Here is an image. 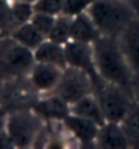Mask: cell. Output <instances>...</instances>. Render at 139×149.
<instances>
[{
	"mask_svg": "<svg viewBox=\"0 0 139 149\" xmlns=\"http://www.w3.org/2000/svg\"><path fill=\"white\" fill-rule=\"evenodd\" d=\"M97 74L109 82L130 89L132 68L121 49L117 37L101 36L93 42Z\"/></svg>",
	"mask_w": 139,
	"mask_h": 149,
	"instance_id": "1",
	"label": "cell"
},
{
	"mask_svg": "<svg viewBox=\"0 0 139 149\" xmlns=\"http://www.w3.org/2000/svg\"><path fill=\"white\" fill-rule=\"evenodd\" d=\"M102 36L119 37L136 18L139 11L128 0H94L87 10Z\"/></svg>",
	"mask_w": 139,
	"mask_h": 149,
	"instance_id": "2",
	"label": "cell"
},
{
	"mask_svg": "<svg viewBox=\"0 0 139 149\" xmlns=\"http://www.w3.org/2000/svg\"><path fill=\"white\" fill-rule=\"evenodd\" d=\"M93 95L98 101L106 122H121L130 108L135 104L128 88L109 82L95 75L91 78Z\"/></svg>",
	"mask_w": 139,
	"mask_h": 149,
	"instance_id": "3",
	"label": "cell"
},
{
	"mask_svg": "<svg viewBox=\"0 0 139 149\" xmlns=\"http://www.w3.org/2000/svg\"><path fill=\"white\" fill-rule=\"evenodd\" d=\"M44 119L34 109H18L7 116L6 131L17 148L34 146L37 137L44 129Z\"/></svg>",
	"mask_w": 139,
	"mask_h": 149,
	"instance_id": "4",
	"label": "cell"
},
{
	"mask_svg": "<svg viewBox=\"0 0 139 149\" xmlns=\"http://www.w3.org/2000/svg\"><path fill=\"white\" fill-rule=\"evenodd\" d=\"M36 63L34 54L26 47L18 44L12 37L0 42V77H22L29 74Z\"/></svg>",
	"mask_w": 139,
	"mask_h": 149,
	"instance_id": "5",
	"label": "cell"
},
{
	"mask_svg": "<svg viewBox=\"0 0 139 149\" xmlns=\"http://www.w3.org/2000/svg\"><path fill=\"white\" fill-rule=\"evenodd\" d=\"M52 93L57 95L71 105L86 95L93 93L91 77L78 68L67 66L59 81V85Z\"/></svg>",
	"mask_w": 139,
	"mask_h": 149,
	"instance_id": "6",
	"label": "cell"
},
{
	"mask_svg": "<svg viewBox=\"0 0 139 149\" xmlns=\"http://www.w3.org/2000/svg\"><path fill=\"white\" fill-rule=\"evenodd\" d=\"M64 49H66L67 66L86 72L91 78L98 75L97 68H95L93 44L70 40L68 42L64 44Z\"/></svg>",
	"mask_w": 139,
	"mask_h": 149,
	"instance_id": "7",
	"label": "cell"
},
{
	"mask_svg": "<svg viewBox=\"0 0 139 149\" xmlns=\"http://www.w3.org/2000/svg\"><path fill=\"white\" fill-rule=\"evenodd\" d=\"M62 125H63V130L82 146H89V145L95 146V140L100 130V126L95 122L70 113L62 120Z\"/></svg>",
	"mask_w": 139,
	"mask_h": 149,
	"instance_id": "8",
	"label": "cell"
},
{
	"mask_svg": "<svg viewBox=\"0 0 139 149\" xmlns=\"http://www.w3.org/2000/svg\"><path fill=\"white\" fill-rule=\"evenodd\" d=\"M64 68L48 63H38L36 62L29 72L30 84L41 95H48L56 89L59 81L63 75Z\"/></svg>",
	"mask_w": 139,
	"mask_h": 149,
	"instance_id": "9",
	"label": "cell"
},
{
	"mask_svg": "<svg viewBox=\"0 0 139 149\" xmlns=\"http://www.w3.org/2000/svg\"><path fill=\"white\" fill-rule=\"evenodd\" d=\"M33 109L40 115L45 122H62L64 118L68 116L70 111V104L66 103L62 97H59L55 93L44 95V97L37 100Z\"/></svg>",
	"mask_w": 139,
	"mask_h": 149,
	"instance_id": "10",
	"label": "cell"
},
{
	"mask_svg": "<svg viewBox=\"0 0 139 149\" xmlns=\"http://www.w3.org/2000/svg\"><path fill=\"white\" fill-rule=\"evenodd\" d=\"M95 146L105 149H124L130 146V141L120 122H105L100 126Z\"/></svg>",
	"mask_w": 139,
	"mask_h": 149,
	"instance_id": "11",
	"label": "cell"
},
{
	"mask_svg": "<svg viewBox=\"0 0 139 149\" xmlns=\"http://www.w3.org/2000/svg\"><path fill=\"white\" fill-rule=\"evenodd\" d=\"M132 71H139V18L117 37Z\"/></svg>",
	"mask_w": 139,
	"mask_h": 149,
	"instance_id": "12",
	"label": "cell"
},
{
	"mask_svg": "<svg viewBox=\"0 0 139 149\" xmlns=\"http://www.w3.org/2000/svg\"><path fill=\"white\" fill-rule=\"evenodd\" d=\"M33 54H34L36 62H38V63L53 64V66H57L62 68L67 67L64 44L46 38L37 49L33 51Z\"/></svg>",
	"mask_w": 139,
	"mask_h": 149,
	"instance_id": "13",
	"label": "cell"
},
{
	"mask_svg": "<svg viewBox=\"0 0 139 149\" xmlns=\"http://www.w3.org/2000/svg\"><path fill=\"white\" fill-rule=\"evenodd\" d=\"M100 36H101V33H100L98 27L95 26V23L93 22V19L87 14V11L72 18L71 40L93 44Z\"/></svg>",
	"mask_w": 139,
	"mask_h": 149,
	"instance_id": "14",
	"label": "cell"
},
{
	"mask_svg": "<svg viewBox=\"0 0 139 149\" xmlns=\"http://www.w3.org/2000/svg\"><path fill=\"white\" fill-rule=\"evenodd\" d=\"M70 111L74 115L93 120L98 126H102L104 123L106 122L102 113V109H101L98 101H97V99H95V96L93 93L86 95L85 97H82L74 104H71L70 105Z\"/></svg>",
	"mask_w": 139,
	"mask_h": 149,
	"instance_id": "15",
	"label": "cell"
},
{
	"mask_svg": "<svg viewBox=\"0 0 139 149\" xmlns=\"http://www.w3.org/2000/svg\"><path fill=\"white\" fill-rule=\"evenodd\" d=\"M11 37L17 41L18 44L26 47L30 51L37 49L38 47L46 40V37L37 29L32 22H26L15 27L11 33Z\"/></svg>",
	"mask_w": 139,
	"mask_h": 149,
	"instance_id": "16",
	"label": "cell"
},
{
	"mask_svg": "<svg viewBox=\"0 0 139 149\" xmlns=\"http://www.w3.org/2000/svg\"><path fill=\"white\" fill-rule=\"evenodd\" d=\"M123 130L126 131L128 141L131 145H138L139 146V104L135 103L127 112V115L123 118L120 122Z\"/></svg>",
	"mask_w": 139,
	"mask_h": 149,
	"instance_id": "17",
	"label": "cell"
},
{
	"mask_svg": "<svg viewBox=\"0 0 139 149\" xmlns=\"http://www.w3.org/2000/svg\"><path fill=\"white\" fill-rule=\"evenodd\" d=\"M71 23H72V17L60 14L55 19V25L50 30L48 38L60 44H66L71 40Z\"/></svg>",
	"mask_w": 139,
	"mask_h": 149,
	"instance_id": "18",
	"label": "cell"
},
{
	"mask_svg": "<svg viewBox=\"0 0 139 149\" xmlns=\"http://www.w3.org/2000/svg\"><path fill=\"white\" fill-rule=\"evenodd\" d=\"M11 7H12V15L17 27L22 23L32 21V17L34 15V7L32 0H12Z\"/></svg>",
	"mask_w": 139,
	"mask_h": 149,
	"instance_id": "19",
	"label": "cell"
},
{
	"mask_svg": "<svg viewBox=\"0 0 139 149\" xmlns=\"http://www.w3.org/2000/svg\"><path fill=\"white\" fill-rule=\"evenodd\" d=\"M17 27L12 15L11 0H0V32H10Z\"/></svg>",
	"mask_w": 139,
	"mask_h": 149,
	"instance_id": "20",
	"label": "cell"
},
{
	"mask_svg": "<svg viewBox=\"0 0 139 149\" xmlns=\"http://www.w3.org/2000/svg\"><path fill=\"white\" fill-rule=\"evenodd\" d=\"M64 1L66 0H33L34 13H44L57 17L63 14Z\"/></svg>",
	"mask_w": 139,
	"mask_h": 149,
	"instance_id": "21",
	"label": "cell"
},
{
	"mask_svg": "<svg viewBox=\"0 0 139 149\" xmlns=\"http://www.w3.org/2000/svg\"><path fill=\"white\" fill-rule=\"evenodd\" d=\"M55 19H56V17L49 15V14L34 13V15L32 17V21H30V22L48 38L50 30H52V27H53V25H55Z\"/></svg>",
	"mask_w": 139,
	"mask_h": 149,
	"instance_id": "22",
	"label": "cell"
},
{
	"mask_svg": "<svg viewBox=\"0 0 139 149\" xmlns=\"http://www.w3.org/2000/svg\"><path fill=\"white\" fill-rule=\"evenodd\" d=\"M94 0H66L63 14L68 17H76L82 13H86Z\"/></svg>",
	"mask_w": 139,
	"mask_h": 149,
	"instance_id": "23",
	"label": "cell"
},
{
	"mask_svg": "<svg viewBox=\"0 0 139 149\" xmlns=\"http://www.w3.org/2000/svg\"><path fill=\"white\" fill-rule=\"evenodd\" d=\"M130 91H131L132 97H134V101L139 104V71H135L132 74L131 84H130Z\"/></svg>",
	"mask_w": 139,
	"mask_h": 149,
	"instance_id": "24",
	"label": "cell"
},
{
	"mask_svg": "<svg viewBox=\"0 0 139 149\" xmlns=\"http://www.w3.org/2000/svg\"><path fill=\"white\" fill-rule=\"evenodd\" d=\"M6 123H7V113L3 108H0V133L6 130Z\"/></svg>",
	"mask_w": 139,
	"mask_h": 149,
	"instance_id": "25",
	"label": "cell"
},
{
	"mask_svg": "<svg viewBox=\"0 0 139 149\" xmlns=\"http://www.w3.org/2000/svg\"><path fill=\"white\" fill-rule=\"evenodd\" d=\"M128 1H130V3H132V4L135 6V8L139 11V0H128Z\"/></svg>",
	"mask_w": 139,
	"mask_h": 149,
	"instance_id": "26",
	"label": "cell"
},
{
	"mask_svg": "<svg viewBox=\"0 0 139 149\" xmlns=\"http://www.w3.org/2000/svg\"><path fill=\"white\" fill-rule=\"evenodd\" d=\"M0 92H1V79H0Z\"/></svg>",
	"mask_w": 139,
	"mask_h": 149,
	"instance_id": "27",
	"label": "cell"
},
{
	"mask_svg": "<svg viewBox=\"0 0 139 149\" xmlns=\"http://www.w3.org/2000/svg\"><path fill=\"white\" fill-rule=\"evenodd\" d=\"M11 1H12V0H11Z\"/></svg>",
	"mask_w": 139,
	"mask_h": 149,
	"instance_id": "28",
	"label": "cell"
}]
</instances>
